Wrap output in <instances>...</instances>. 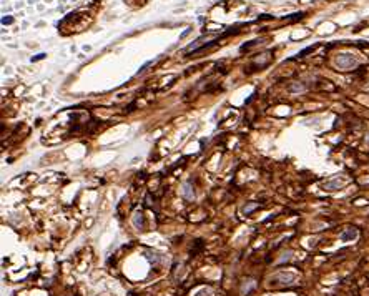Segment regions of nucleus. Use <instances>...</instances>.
I'll return each instance as SVG.
<instances>
[{"instance_id": "nucleus-1", "label": "nucleus", "mask_w": 369, "mask_h": 296, "mask_svg": "<svg viewBox=\"0 0 369 296\" xmlns=\"http://www.w3.org/2000/svg\"><path fill=\"white\" fill-rule=\"evenodd\" d=\"M356 230H351V231H348V233H344L343 235V240L344 241H349V240H353V238H356Z\"/></svg>"}, {"instance_id": "nucleus-3", "label": "nucleus", "mask_w": 369, "mask_h": 296, "mask_svg": "<svg viewBox=\"0 0 369 296\" xmlns=\"http://www.w3.org/2000/svg\"><path fill=\"white\" fill-rule=\"evenodd\" d=\"M43 57H45V55H43V53H40V55H37L35 58H33V60H40V58H43Z\"/></svg>"}, {"instance_id": "nucleus-2", "label": "nucleus", "mask_w": 369, "mask_h": 296, "mask_svg": "<svg viewBox=\"0 0 369 296\" xmlns=\"http://www.w3.org/2000/svg\"><path fill=\"white\" fill-rule=\"evenodd\" d=\"M12 22H13V20H12L10 17H8V18L5 17V18H3V20H2V23H12Z\"/></svg>"}]
</instances>
